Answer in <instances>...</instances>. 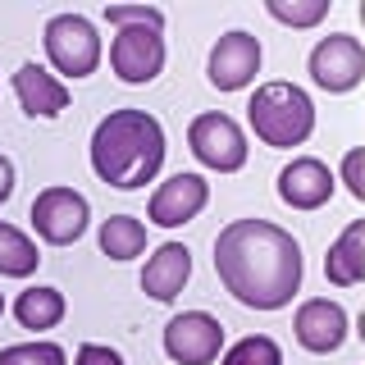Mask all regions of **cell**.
Instances as JSON below:
<instances>
[{"mask_svg": "<svg viewBox=\"0 0 365 365\" xmlns=\"http://www.w3.org/2000/svg\"><path fill=\"white\" fill-rule=\"evenodd\" d=\"M215 274L247 311H283L302 292V242L269 220H233L215 237Z\"/></svg>", "mask_w": 365, "mask_h": 365, "instance_id": "obj_1", "label": "cell"}, {"mask_svg": "<svg viewBox=\"0 0 365 365\" xmlns=\"http://www.w3.org/2000/svg\"><path fill=\"white\" fill-rule=\"evenodd\" d=\"M165 128L146 110H110L91 133V169L114 192L146 187L165 165Z\"/></svg>", "mask_w": 365, "mask_h": 365, "instance_id": "obj_2", "label": "cell"}, {"mask_svg": "<svg viewBox=\"0 0 365 365\" xmlns=\"http://www.w3.org/2000/svg\"><path fill=\"white\" fill-rule=\"evenodd\" d=\"M247 119L265 146H302L315 133V106L297 83H260L247 101Z\"/></svg>", "mask_w": 365, "mask_h": 365, "instance_id": "obj_3", "label": "cell"}, {"mask_svg": "<svg viewBox=\"0 0 365 365\" xmlns=\"http://www.w3.org/2000/svg\"><path fill=\"white\" fill-rule=\"evenodd\" d=\"M41 41H46L51 68L64 73V78H73V83L78 78H91L101 68V37H96V28H91V19H83V14H55L46 23Z\"/></svg>", "mask_w": 365, "mask_h": 365, "instance_id": "obj_4", "label": "cell"}, {"mask_svg": "<svg viewBox=\"0 0 365 365\" xmlns=\"http://www.w3.org/2000/svg\"><path fill=\"white\" fill-rule=\"evenodd\" d=\"M28 220H32L41 242L73 247L78 237L87 233V224H91V205H87L83 192H73V187H46V192L32 197Z\"/></svg>", "mask_w": 365, "mask_h": 365, "instance_id": "obj_5", "label": "cell"}, {"mask_svg": "<svg viewBox=\"0 0 365 365\" xmlns=\"http://www.w3.org/2000/svg\"><path fill=\"white\" fill-rule=\"evenodd\" d=\"M165 28H151V23H137V28H119L110 41V68L119 83L128 87H146L160 78L165 68Z\"/></svg>", "mask_w": 365, "mask_h": 365, "instance_id": "obj_6", "label": "cell"}, {"mask_svg": "<svg viewBox=\"0 0 365 365\" xmlns=\"http://www.w3.org/2000/svg\"><path fill=\"white\" fill-rule=\"evenodd\" d=\"M187 146L205 169H220V174H237L247 165V137L228 119L224 110H205L187 123Z\"/></svg>", "mask_w": 365, "mask_h": 365, "instance_id": "obj_7", "label": "cell"}, {"mask_svg": "<svg viewBox=\"0 0 365 365\" xmlns=\"http://www.w3.org/2000/svg\"><path fill=\"white\" fill-rule=\"evenodd\" d=\"M224 347V324L210 311H182L165 324V356L174 365H215Z\"/></svg>", "mask_w": 365, "mask_h": 365, "instance_id": "obj_8", "label": "cell"}, {"mask_svg": "<svg viewBox=\"0 0 365 365\" xmlns=\"http://www.w3.org/2000/svg\"><path fill=\"white\" fill-rule=\"evenodd\" d=\"M311 78L315 87L324 91H351L365 78V46L347 32H334V37H319L311 51Z\"/></svg>", "mask_w": 365, "mask_h": 365, "instance_id": "obj_9", "label": "cell"}, {"mask_svg": "<svg viewBox=\"0 0 365 365\" xmlns=\"http://www.w3.org/2000/svg\"><path fill=\"white\" fill-rule=\"evenodd\" d=\"M256 73H260V41L251 37V32L233 28V32H224V37L210 46V60H205V78H210V87L242 91Z\"/></svg>", "mask_w": 365, "mask_h": 365, "instance_id": "obj_10", "label": "cell"}, {"mask_svg": "<svg viewBox=\"0 0 365 365\" xmlns=\"http://www.w3.org/2000/svg\"><path fill=\"white\" fill-rule=\"evenodd\" d=\"M205 201H210V182H205L201 174H174V178H165L151 192L146 220L160 224V228H182V224H192L205 210Z\"/></svg>", "mask_w": 365, "mask_h": 365, "instance_id": "obj_11", "label": "cell"}, {"mask_svg": "<svg viewBox=\"0 0 365 365\" xmlns=\"http://www.w3.org/2000/svg\"><path fill=\"white\" fill-rule=\"evenodd\" d=\"M292 334L306 351L329 356V351H338L342 342H347V311H342L338 302H329V297H311V302L297 306Z\"/></svg>", "mask_w": 365, "mask_h": 365, "instance_id": "obj_12", "label": "cell"}, {"mask_svg": "<svg viewBox=\"0 0 365 365\" xmlns=\"http://www.w3.org/2000/svg\"><path fill=\"white\" fill-rule=\"evenodd\" d=\"M334 169L315 155H297L292 165L279 169V201L292 205V210H319L334 197Z\"/></svg>", "mask_w": 365, "mask_h": 365, "instance_id": "obj_13", "label": "cell"}, {"mask_svg": "<svg viewBox=\"0 0 365 365\" xmlns=\"http://www.w3.org/2000/svg\"><path fill=\"white\" fill-rule=\"evenodd\" d=\"M14 96H19V106H23L28 119H60L68 110V87L51 68H41L32 60L14 68Z\"/></svg>", "mask_w": 365, "mask_h": 365, "instance_id": "obj_14", "label": "cell"}, {"mask_svg": "<svg viewBox=\"0 0 365 365\" xmlns=\"http://www.w3.org/2000/svg\"><path fill=\"white\" fill-rule=\"evenodd\" d=\"M192 279V251L182 242H160L142 269V292L155 302H174Z\"/></svg>", "mask_w": 365, "mask_h": 365, "instance_id": "obj_15", "label": "cell"}, {"mask_svg": "<svg viewBox=\"0 0 365 365\" xmlns=\"http://www.w3.org/2000/svg\"><path fill=\"white\" fill-rule=\"evenodd\" d=\"M324 274H329V283H338V288H356L365 279V220H351L342 228V237L329 247Z\"/></svg>", "mask_w": 365, "mask_h": 365, "instance_id": "obj_16", "label": "cell"}, {"mask_svg": "<svg viewBox=\"0 0 365 365\" xmlns=\"http://www.w3.org/2000/svg\"><path fill=\"white\" fill-rule=\"evenodd\" d=\"M14 319L23 329H32V334H41V329H55L64 319V292L60 288H46V283H37V288L19 292L14 297Z\"/></svg>", "mask_w": 365, "mask_h": 365, "instance_id": "obj_17", "label": "cell"}, {"mask_svg": "<svg viewBox=\"0 0 365 365\" xmlns=\"http://www.w3.org/2000/svg\"><path fill=\"white\" fill-rule=\"evenodd\" d=\"M37 265H41L37 242H32L23 228L0 220V274H5V279H28V274H37Z\"/></svg>", "mask_w": 365, "mask_h": 365, "instance_id": "obj_18", "label": "cell"}, {"mask_svg": "<svg viewBox=\"0 0 365 365\" xmlns=\"http://www.w3.org/2000/svg\"><path fill=\"white\" fill-rule=\"evenodd\" d=\"M101 251L110 260H137L146 251V224L133 215H110L101 224Z\"/></svg>", "mask_w": 365, "mask_h": 365, "instance_id": "obj_19", "label": "cell"}, {"mask_svg": "<svg viewBox=\"0 0 365 365\" xmlns=\"http://www.w3.org/2000/svg\"><path fill=\"white\" fill-rule=\"evenodd\" d=\"M220 365H283V351L269 334H247L224 351Z\"/></svg>", "mask_w": 365, "mask_h": 365, "instance_id": "obj_20", "label": "cell"}, {"mask_svg": "<svg viewBox=\"0 0 365 365\" xmlns=\"http://www.w3.org/2000/svg\"><path fill=\"white\" fill-rule=\"evenodd\" d=\"M0 365H68L60 342H14V347H0Z\"/></svg>", "mask_w": 365, "mask_h": 365, "instance_id": "obj_21", "label": "cell"}, {"mask_svg": "<svg viewBox=\"0 0 365 365\" xmlns=\"http://www.w3.org/2000/svg\"><path fill=\"white\" fill-rule=\"evenodd\" d=\"M269 19L288 23V28H315L319 19L329 14V0H315V5H283V0H269Z\"/></svg>", "mask_w": 365, "mask_h": 365, "instance_id": "obj_22", "label": "cell"}, {"mask_svg": "<svg viewBox=\"0 0 365 365\" xmlns=\"http://www.w3.org/2000/svg\"><path fill=\"white\" fill-rule=\"evenodd\" d=\"M106 19L114 28H137V23H151V28H165V14L155 5H110Z\"/></svg>", "mask_w": 365, "mask_h": 365, "instance_id": "obj_23", "label": "cell"}, {"mask_svg": "<svg viewBox=\"0 0 365 365\" xmlns=\"http://www.w3.org/2000/svg\"><path fill=\"white\" fill-rule=\"evenodd\" d=\"M342 178H347L351 197H361V201H365V146L347 151V160H342Z\"/></svg>", "mask_w": 365, "mask_h": 365, "instance_id": "obj_24", "label": "cell"}, {"mask_svg": "<svg viewBox=\"0 0 365 365\" xmlns=\"http://www.w3.org/2000/svg\"><path fill=\"white\" fill-rule=\"evenodd\" d=\"M73 365H123V356L114 347H101V342H83L78 356H73Z\"/></svg>", "mask_w": 365, "mask_h": 365, "instance_id": "obj_25", "label": "cell"}, {"mask_svg": "<svg viewBox=\"0 0 365 365\" xmlns=\"http://www.w3.org/2000/svg\"><path fill=\"white\" fill-rule=\"evenodd\" d=\"M9 197H14V160L0 155V205H5Z\"/></svg>", "mask_w": 365, "mask_h": 365, "instance_id": "obj_26", "label": "cell"}, {"mask_svg": "<svg viewBox=\"0 0 365 365\" xmlns=\"http://www.w3.org/2000/svg\"><path fill=\"white\" fill-rule=\"evenodd\" d=\"M0 315H5V292H0Z\"/></svg>", "mask_w": 365, "mask_h": 365, "instance_id": "obj_27", "label": "cell"}]
</instances>
